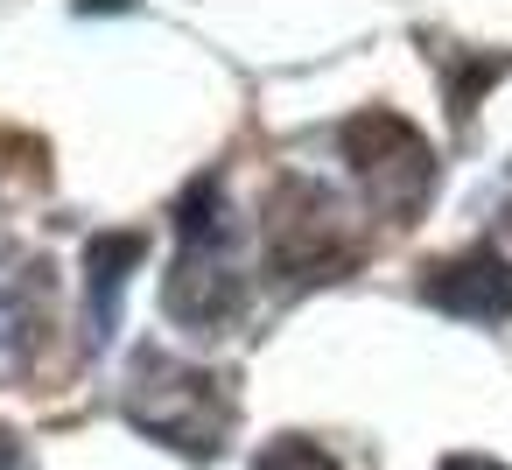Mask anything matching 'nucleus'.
<instances>
[{
	"mask_svg": "<svg viewBox=\"0 0 512 470\" xmlns=\"http://www.w3.org/2000/svg\"><path fill=\"white\" fill-rule=\"evenodd\" d=\"M127 414H134V428H148V435H162L190 456H211L218 435L232 428V393H225V379L148 351L127 372Z\"/></svg>",
	"mask_w": 512,
	"mask_h": 470,
	"instance_id": "obj_1",
	"label": "nucleus"
},
{
	"mask_svg": "<svg viewBox=\"0 0 512 470\" xmlns=\"http://www.w3.org/2000/svg\"><path fill=\"white\" fill-rule=\"evenodd\" d=\"M344 155H351V169L365 176V190H372V204L386 211V218H414L421 211V197L435 190V155H428V141L400 120V113H358L351 127H344Z\"/></svg>",
	"mask_w": 512,
	"mask_h": 470,
	"instance_id": "obj_2",
	"label": "nucleus"
},
{
	"mask_svg": "<svg viewBox=\"0 0 512 470\" xmlns=\"http://www.w3.org/2000/svg\"><path fill=\"white\" fill-rule=\"evenodd\" d=\"M267 253L295 281H323V274H337L351 260V225H344V211L330 204L323 183L288 176L274 190V204H267Z\"/></svg>",
	"mask_w": 512,
	"mask_h": 470,
	"instance_id": "obj_3",
	"label": "nucleus"
},
{
	"mask_svg": "<svg viewBox=\"0 0 512 470\" xmlns=\"http://www.w3.org/2000/svg\"><path fill=\"white\" fill-rule=\"evenodd\" d=\"M428 302H442L449 316H512V267L498 253H463L435 267Z\"/></svg>",
	"mask_w": 512,
	"mask_h": 470,
	"instance_id": "obj_4",
	"label": "nucleus"
},
{
	"mask_svg": "<svg viewBox=\"0 0 512 470\" xmlns=\"http://www.w3.org/2000/svg\"><path fill=\"white\" fill-rule=\"evenodd\" d=\"M43 323H50V274H43L36 260L0 267V344L22 351Z\"/></svg>",
	"mask_w": 512,
	"mask_h": 470,
	"instance_id": "obj_5",
	"label": "nucleus"
},
{
	"mask_svg": "<svg viewBox=\"0 0 512 470\" xmlns=\"http://www.w3.org/2000/svg\"><path fill=\"white\" fill-rule=\"evenodd\" d=\"M134 260H141V239H134V232H113V239L92 246V323H99V330H113L120 288H127V267H134Z\"/></svg>",
	"mask_w": 512,
	"mask_h": 470,
	"instance_id": "obj_6",
	"label": "nucleus"
},
{
	"mask_svg": "<svg viewBox=\"0 0 512 470\" xmlns=\"http://www.w3.org/2000/svg\"><path fill=\"white\" fill-rule=\"evenodd\" d=\"M260 470H337L316 442H302V435H288V442H274L267 456H260Z\"/></svg>",
	"mask_w": 512,
	"mask_h": 470,
	"instance_id": "obj_7",
	"label": "nucleus"
},
{
	"mask_svg": "<svg viewBox=\"0 0 512 470\" xmlns=\"http://www.w3.org/2000/svg\"><path fill=\"white\" fill-rule=\"evenodd\" d=\"M0 470H29V463H22V442H15L8 428H0Z\"/></svg>",
	"mask_w": 512,
	"mask_h": 470,
	"instance_id": "obj_8",
	"label": "nucleus"
},
{
	"mask_svg": "<svg viewBox=\"0 0 512 470\" xmlns=\"http://www.w3.org/2000/svg\"><path fill=\"white\" fill-rule=\"evenodd\" d=\"M442 470H498V463H477V456H456V463H442Z\"/></svg>",
	"mask_w": 512,
	"mask_h": 470,
	"instance_id": "obj_9",
	"label": "nucleus"
}]
</instances>
